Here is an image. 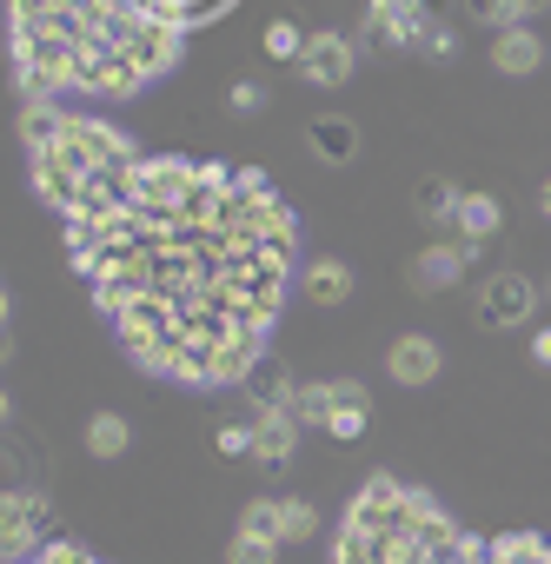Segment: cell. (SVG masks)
I'll return each instance as SVG.
<instances>
[{"instance_id":"6da1fadb","label":"cell","mask_w":551,"mask_h":564,"mask_svg":"<svg viewBox=\"0 0 551 564\" xmlns=\"http://www.w3.org/2000/svg\"><path fill=\"white\" fill-rule=\"evenodd\" d=\"M67 252L147 372L246 386L293 279V213L259 166L140 153L107 206L67 219Z\"/></svg>"},{"instance_id":"7a4b0ae2","label":"cell","mask_w":551,"mask_h":564,"mask_svg":"<svg viewBox=\"0 0 551 564\" xmlns=\"http://www.w3.org/2000/svg\"><path fill=\"white\" fill-rule=\"evenodd\" d=\"M180 41L173 0H14V67L41 94H140Z\"/></svg>"},{"instance_id":"3957f363","label":"cell","mask_w":551,"mask_h":564,"mask_svg":"<svg viewBox=\"0 0 551 564\" xmlns=\"http://www.w3.org/2000/svg\"><path fill=\"white\" fill-rule=\"evenodd\" d=\"M21 133H28L34 193L61 213V226L94 213V206H107L127 186V173L140 166V153H133V140L120 127H107L94 113H67L54 100H28Z\"/></svg>"},{"instance_id":"277c9868","label":"cell","mask_w":551,"mask_h":564,"mask_svg":"<svg viewBox=\"0 0 551 564\" xmlns=\"http://www.w3.org/2000/svg\"><path fill=\"white\" fill-rule=\"evenodd\" d=\"M465 531L445 518V505L406 478H366L346 505L333 564H452Z\"/></svg>"},{"instance_id":"5b68a950","label":"cell","mask_w":551,"mask_h":564,"mask_svg":"<svg viewBox=\"0 0 551 564\" xmlns=\"http://www.w3.org/2000/svg\"><path fill=\"white\" fill-rule=\"evenodd\" d=\"M452 564H551V531H491V538H465L452 551Z\"/></svg>"},{"instance_id":"8992f818","label":"cell","mask_w":551,"mask_h":564,"mask_svg":"<svg viewBox=\"0 0 551 564\" xmlns=\"http://www.w3.org/2000/svg\"><path fill=\"white\" fill-rule=\"evenodd\" d=\"M439 21H425V0H366V41L379 47H419Z\"/></svg>"},{"instance_id":"52a82bcc","label":"cell","mask_w":551,"mask_h":564,"mask_svg":"<svg viewBox=\"0 0 551 564\" xmlns=\"http://www.w3.org/2000/svg\"><path fill=\"white\" fill-rule=\"evenodd\" d=\"M531 313H538V286H531L525 272H498L491 286L478 293V319H485L491 333H511V326H525Z\"/></svg>"},{"instance_id":"ba28073f","label":"cell","mask_w":551,"mask_h":564,"mask_svg":"<svg viewBox=\"0 0 551 564\" xmlns=\"http://www.w3.org/2000/svg\"><path fill=\"white\" fill-rule=\"evenodd\" d=\"M465 239H432V246H419V259L406 265V279L419 293H445V286H458V272H465Z\"/></svg>"},{"instance_id":"9c48e42d","label":"cell","mask_w":551,"mask_h":564,"mask_svg":"<svg viewBox=\"0 0 551 564\" xmlns=\"http://www.w3.org/2000/svg\"><path fill=\"white\" fill-rule=\"evenodd\" d=\"M47 498L41 491H8V524H0V531H8V557H28V551H41L47 544Z\"/></svg>"},{"instance_id":"30bf717a","label":"cell","mask_w":551,"mask_h":564,"mask_svg":"<svg viewBox=\"0 0 551 564\" xmlns=\"http://www.w3.org/2000/svg\"><path fill=\"white\" fill-rule=\"evenodd\" d=\"M300 74L313 87H346L353 80V41L346 34H313L306 54H300Z\"/></svg>"},{"instance_id":"8fae6325","label":"cell","mask_w":551,"mask_h":564,"mask_svg":"<svg viewBox=\"0 0 551 564\" xmlns=\"http://www.w3.org/2000/svg\"><path fill=\"white\" fill-rule=\"evenodd\" d=\"M293 445H300L293 412H252V458L259 465H293Z\"/></svg>"},{"instance_id":"7c38bea8","label":"cell","mask_w":551,"mask_h":564,"mask_svg":"<svg viewBox=\"0 0 551 564\" xmlns=\"http://www.w3.org/2000/svg\"><path fill=\"white\" fill-rule=\"evenodd\" d=\"M392 379H399V386H425V379H439V346H432L425 333L392 339Z\"/></svg>"},{"instance_id":"4fadbf2b","label":"cell","mask_w":551,"mask_h":564,"mask_svg":"<svg viewBox=\"0 0 551 564\" xmlns=\"http://www.w3.org/2000/svg\"><path fill=\"white\" fill-rule=\"evenodd\" d=\"M300 286H306L313 306H346V293H353V265H346V259H313V265L300 272Z\"/></svg>"},{"instance_id":"5bb4252c","label":"cell","mask_w":551,"mask_h":564,"mask_svg":"<svg viewBox=\"0 0 551 564\" xmlns=\"http://www.w3.org/2000/svg\"><path fill=\"white\" fill-rule=\"evenodd\" d=\"M544 61V41L531 28H511V34H491V67L498 74H538Z\"/></svg>"},{"instance_id":"9a60e30c","label":"cell","mask_w":551,"mask_h":564,"mask_svg":"<svg viewBox=\"0 0 551 564\" xmlns=\"http://www.w3.org/2000/svg\"><path fill=\"white\" fill-rule=\"evenodd\" d=\"M246 392H252V412H293L300 379H293L287 366H259V372L246 379Z\"/></svg>"},{"instance_id":"2e32d148","label":"cell","mask_w":551,"mask_h":564,"mask_svg":"<svg viewBox=\"0 0 551 564\" xmlns=\"http://www.w3.org/2000/svg\"><path fill=\"white\" fill-rule=\"evenodd\" d=\"M452 232H458L465 246H485V239L498 232V199H491V193H465V199H458V219H452Z\"/></svg>"},{"instance_id":"e0dca14e","label":"cell","mask_w":551,"mask_h":564,"mask_svg":"<svg viewBox=\"0 0 551 564\" xmlns=\"http://www.w3.org/2000/svg\"><path fill=\"white\" fill-rule=\"evenodd\" d=\"M313 147H320V160L346 166V160H353V147H359V127H353L346 113H326V120H313Z\"/></svg>"},{"instance_id":"ac0fdd59","label":"cell","mask_w":551,"mask_h":564,"mask_svg":"<svg viewBox=\"0 0 551 564\" xmlns=\"http://www.w3.org/2000/svg\"><path fill=\"white\" fill-rule=\"evenodd\" d=\"M458 199H465V193H458L452 180H425V186H419V219H425V226H452V219H458Z\"/></svg>"},{"instance_id":"d6986e66","label":"cell","mask_w":551,"mask_h":564,"mask_svg":"<svg viewBox=\"0 0 551 564\" xmlns=\"http://www.w3.org/2000/svg\"><path fill=\"white\" fill-rule=\"evenodd\" d=\"M87 452L94 458H120L127 452V419L120 412H94L87 419Z\"/></svg>"},{"instance_id":"ffe728a7","label":"cell","mask_w":551,"mask_h":564,"mask_svg":"<svg viewBox=\"0 0 551 564\" xmlns=\"http://www.w3.org/2000/svg\"><path fill=\"white\" fill-rule=\"evenodd\" d=\"M538 8H551V0H478V21H491V34H511V28H525V14H538Z\"/></svg>"},{"instance_id":"44dd1931","label":"cell","mask_w":551,"mask_h":564,"mask_svg":"<svg viewBox=\"0 0 551 564\" xmlns=\"http://www.w3.org/2000/svg\"><path fill=\"white\" fill-rule=\"evenodd\" d=\"M293 419H300V425H333V379H313V386H300V399H293Z\"/></svg>"},{"instance_id":"7402d4cb","label":"cell","mask_w":551,"mask_h":564,"mask_svg":"<svg viewBox=\"0 0 551 564\" xmlns=\"http://www.w3.org/2000/svg\"><path fill=\"white\" fill-rule=\"evenodd\" d=\"M280 511H287V498H252V505L239 511V531H252V538H272V544H280Z\"/></svg>"},{"instance_id":"603a6c76","label":"cell","mask_w":551,"mask_h":564,"mask_svg":"<svg viewBox=\"0 0 551 564\" xmlns=\"http://www.w3.org/2000/svg\"><path fill=\"white\" fill-rule=\"evenodd\" d=\"M320 531V511H313V498H287V511H280V544H306Z\"/></svg>"},{"instance_id":"cb8c5ba5","label":"cell","mask_w":551,"mask_h":564,"mask_svg":"<svg viewBox=\"0 0 551 564\" xmlns=\"http://www.w3.org/2000/svg\"><path fill=\"white\" fill-rule=\"evenodd\" d=\"M272 557H280V544L252 538V531H233V544H226V564H272Z\"/></svg>"},{"instance_id":"d4e9b609","label":"cell","mask_w":551,"mask_h":564,"mask_svg":"<svg viewBox=\"0 0 551 564\" xmlns=\"http://www.w3.org/2000/svg\"><path fill=\"white\" fill-rule=\"evenodd\" d=\"M8 564H100V557H87L80 544H67V538H47L41 551H28V557H8Z\"/></svg>"},{"instance_id":"484cf974","label":"cell","mask_w":551,"mask_h":564,"mask_svg":"<svg viewBox=\"0 0 551 564\" xmlns=\"http://www.w3.org/2000/svg\"><path fill=\"white\" fill-rule=\"evenodd\" d=\"M266 54H272V61H300V54H306V34H300L293 21H272V28H266Z\"/></svg>"},{"instance_id":"4316f807","label":"cell","mask_w":551,"mask_h":564,"mask_svg":"<svg viewBox=\"0 0 551 564\" xmlns=\"http://www.w3.org/2000/svg\"><path fill=\"white\" fill-rule=\"evenodd\" d=\"M366 412H372V405H333V425H326V432H333V438H366Z\"/></svg>"},{"instance_id":"83f0119b","label":"cell","mask_w":551,"mask_h":564,"mask_svg":"<svg viewBox=\"0 0 551 564\" xmlns=\"http://www.w3.org/2000/svg\"><path fill=\"white\" fill-rule=\"evenodd\" d=\"M213 445H219L226 458H246V452H252V425H219V438H213Z\"/></svg>"},{"instance_id":"f1b7e54d","label":"cell","mask_w":551,"mask_h":564,"mask_svg":"<svg viewBox=\"0 0 551 564\" xmlns=\"http://www.w3.org/2000/svg\"><path fill=\"white\" fill-rule=\"evenodd\" d=\"M233 107H239V113H259V107H266V87H259V80H239V87H233Z\"/></svg>"},{"instance_id":"f546056e","label":"cell","mask_w":551,"mask_h":564,"mask_svg":"<svg viewBox=\"0 0 551 564\" xmlns=\"http://www.w3.org/2000/svg\"><path fill=\"white\" fill-rule=\"evenodd\" d=\"M173 8H180V21H186V28H193V21H199V14H213V8H226V0H173Z\"/></svg>"},{"instance_id":"4dcf8cb0","label":"cell","mask_w":551,"mask_h":564,"mask_svg":"<svg viewBox=\"0 0 551 564\" xmlns=\"http://www.w3.org/2000/svg\"><path fill=\"white\" fill-rule=\"evenodd\" d=\"M425 54H432V61H445V54H452V28H432V41H425Z\"/></svg>"},{"instance_id":"1f68e13d","label":"cell","mask_w":551,"mask_h":564,"mask_svg":"<svg viewBox=\"0 0 551 564\" xmlns=\"http://www.w3.org/2000/svg\"><path fill=\"white\" fill-rule=\"evenodd\" d=\"M531 359H538V366H551V326H544V333H531Z\"/></svg>"},{"instance_id":"d6a6232c","label":"cell","mask_w":551,"mask_h":564,"mask_svg":"<svg viewBox=\"0 0 551 564\" xmlns=\"http://www.w3.org/2000/svg\"><path fill=\"white\" fill-rule=\"evenodd\" d=\"M538 206H544V219H551V180H544V186H538Z\"/></svg>"},{"instance_id":"836d02e7","label":"cell","mask_w":551,"mask_h":564,"mask_svg":"<svg viewBox=\"0 0 551 564\" xmlns=\"http://www.w3.org/2000/svg\"><path fill=\"white\" fill-rule=\"evenodd\" d=\"M544 293H551V279H544Z\"/></svg>"}]
</instances>
